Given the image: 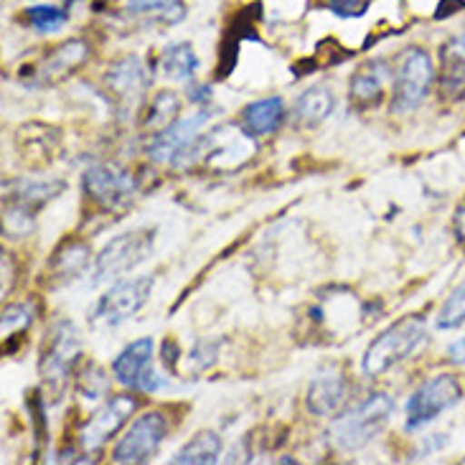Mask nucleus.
<instances>
[{
    "label": "nucleus",
    "instance_id": "f257e3e1",
    "mask_svg": "<svg viewBox=\"0 0 465 465\" xmlns=\"http://www.w3.org/2000/svg\"><path fill=\"white\" fill-rule=\"evenodd\" d=\"M394 415V400L387 391H371L359 404L339 415L328 428V440L339 453H359L381 430L390 425Z\"/></svg>",
    "mask_w": 465,
    "mask_h": 465
},
{
    "label": "nucleus",
    "instance_id": "f03ea898",
    "mask_svg": "<svg viewBox=\"0 0 465 465\" xmlns=\"http://www.w3.org/2000/svg\"><path fill=\"white\" fill-rule=\"evenodd\" d=\"M428 339V328L420 315H407L402 321L384 328L377 339L366 346L361 359V371L366 379H377L387 374L391 366L402 364L412 353L420 351V346Z\"/></svg>",
    "mask_w": 465,
    "mask_h": 465
},
{
    "label": "nucleus",
    "instance_id": "7ed1b4c3",
    "mask_svg": "<svg viewBox=\"0 0 465 465\" xmlns=\"http://www.w3.org/2000/svg\"><path fill=\"white\" fill-rule=\"evenodd\" d=\"M212 113L199 110L176 123L158 130L148 143V158L155 165H171V168H186L199 161V145L203 138V127L209 125Z\"/></svg>",
    "mask_w": 465,
    "mask_h": 465
},
{
    "label": "nucleus",
    "instance_id": "20e7f679",
    "mask_svg": "<svg viewBox=\"0 0 465 465\" xmlns=\"http://www.w3.org/2000/svg\"><path fill=\"white\" fill-rule=\"evenodd\" d=\"M82 356V333L72 321H56L49 331V339L44 343L38 374L46 384V391L59 400L64 387L69 384V374L74 371L76 361Z\"/></svg>",
    "mask_w": 465,
    "mask_h": 465
},
{
    "label": "nucleus",
    "instance_id": "39448f33",
    "mask_svg": "<svg viewBox=\"0 0 465 465\" xmlns=\"http://www.w3.org/2000/svg\"><path fill=\"white\" fill-rule=\"evenodd\" d=\"M432 82H435V66L428 51H402L391 72V113L407 114L417 110L428 100Z\"/></svg>",
    "mask_w": 465,
    "mask_h": 465
},
{
    "label": "nucleus",
    "instance_id": "423d86ee",
    "mask_svg": "<svg viewBox=\"0 0 465 465\" xmlns=\"http://www.w3.org/2000/svg\"><path fill=\"white\" fill-rule=\"evenodd\" d=\"M153 244H155V229H133L113 237L94 257V267H92L94 282L97 285L110 282L135 270L140 262L151 257Z\"/></svg>",
    "mask_w": 465,
    "mask_h": 465
},
{
    "label": "nucleus",
    "instance_id": "0eeeda50",
    "mask_svg": "<svg viewBox=\"0 0 465 465\" xmlns=\"http://www.w3.org/2000/svg\"><path fill=\"white\" fill-rule=\"evenodd\" d=\"M153 288H155V277L153 275H140L133 277V280L114 282L113 288L94 302L92 323L104 328L123 326L125 321L135 318L145 308V302L151 301Z\"/></svg>",
    "mask_w": 465,
    "mask_h": 465
},
{
    "label": "nucleus",
    "instance_id": "6e6552de",
    "mask_svg": "<svg viewBox=\"0 0 465 465\" xmlns=\"http://www.w3.org/2000/svg\"><path fill=\"white\" fill-rule=\"evenodd\" d=\"M463 397V387L453 374H438L420 384L407 400V430H422L442 412L453 410Z\"/></svg>",
    "mask_w": 465,
    "mask_h": 465
},
{
    "label": "nucleus",
    "instance_id": "1a4fd4ad",
    "mask_svg": "<svg viewBox=\"0 0 465 465\" xmlns=\"http://www.w3.org/2000/svg\"><path fill=\"white\" fill-rule=\"evenodd\" d=\"M165 435H168V417H165L161 410L143 412V415L125 430V435L114 442L113 463H148L153 455L158 453V448L163 445Z\"/></svg>",
    "mask_w": 465,
    "mask_h": 465
},
{
    "label": "nucleus",
    "instance_id": "9d476101",
    "mask_svg": "<svg viewBox=\"0 0 465 465\" xmlns=\"http://www.w3.org/2000/svg\"><path fill=\"white\" fill-rule=\"evenodd\" d=\"M153 351L155 343L151 336L130 341L113 361V377L117 379V384L143 394H155L158 390H163L168 379L153 369Z\"/></svg>",
    "mask_w": 465,
    "mask_h": 465
},
{
    "label": "nucleus",
    "instance_id": "9b49d317",
    "mask_svg": "<svg viewBox=\"0 0 465 465\" xmlns=\"http://www.w3.org/2000/svg\"><path fill=\"white\" fill-rule=\"evenodd\" d=\"M82 189L87 193L92 203H97L107 212H117L130 203L135 193V181L127 173L125 168L114 163L92 165L82 176Z\"/></svg>",
    "mask_w": 465,
    "mask_h": 465
},
{
    "label": "nucleus",
    "instance_id": "f8f14e48",
    "mask_svg": "<svg viewBox=\"0 0 465 465\" xmlns=\"http://www.w3.org/2000/svg\"><path fill=\"white\" fill-rule=\"evenodd\" d=\"M135 410H138V400L135 397L117 394L113 400H107L94 415H89L87 422L79 430V448L84 453L102 450L123 430V425L130 420V415Z\"/></svg>",
    "mask_w": 465,
    "mask_h": 465
},
{
    "label": "nucleus",
    "instance_id": "ddd939ff",
    "mask_svg": "<svg viewBox=\"0 0 465 465\" xmlns=\"http://www.w3.org/2000/svg\"><path fill=\"white\" fill-rule=\"evenodd\" d=\"M349 379L339 364L321 366L305 391V407L313 417H328L339 412L341 404L346 402Z\"/></svg>",
    "mask_w": 465,
    "mask_h": 465
},
{
    "label": "nucleus",
    "instance_id": "4468645a",
    "mask_svg": "<svg viewBox=\"0 0 465 465\" xmlns=\"http://www.w3.org/2000/svg\"><path fill=\"white\" fill-rule=\"evenodd\" d=\"M66 189L62 178H15L5 183V203L21 206L36 214L41 206L54 202Z\"/></svg>",
    "mask_w": 465,
    "mask_h": 465
},
{
    "label": "nucleus",
    "instance_id": "2eb2a0df",
    "mask_svg": "<svg viewBox=\"0 0 465 465\" xmlns=\"http://www.w3.org/2000/svg\"><path fill=\"white\" fill-rule=\"evenodd\" d=\"M104 82H107V87H110L114 97L123 102L140 100V94L151 84L148 72H145V64L140 62V56H125L120 62H114L107 69Z\"/></svg>",
    "mask_w": 465,
    "mask_h": 465
},
{
    "label": "nucleus",
    "instance_id": "dca6fc26",
    "mask_svg": "<svg viewBox=\"0 0 465 465\" xmlns=\"http://www.w3.org/2000/svg\"><path fill=\"white\" fill-rule=\"evenodd\" d=\"M285 117H288V107L282 97H264L242 110V127L250 138H264L277 133Z\"/></svg>",
    "mask_w": 465,
    "mask_h": 465
},
{
    "label": "nucleus",
    "instance_id": "f3484780",
    "mask_svg": "<svg viewBox=\"0 0 465 465\" xmlns=\"http://www.w3.org/2000/svg\"><path fill=\"white\" fill-rule=\"evenodd\" d=\"M89 56V46L84 41H66L62 44L59 49H54L46 56V62L38 66L36 72V82L34 84H56V82H62L66 76L74 72L76 66H82V64L87 62Z\"/></svg>",
    "mask_w": 465,
    "mask_h": 465
},
{
    "label": "nucleus",
    "instance_id": "a211bd4d",
    "mask_svg": "<svg viewBox=\"0 0 465 465\" xmlns=\"http://www.w3.org/2000/svg\"><path fill=\"white\" fill-rule=\"evenodd\" d=\"M440 94L450 102L465 100V34L450 38L442 49Z\"/></svg>",
    "mask_w": 465,
    "mask_h": 465
},
{
    "label": "nucleus",
    "instance_id": "6ab92c4d",
    "mask_svg": "<svg viewBox=\"0 0 465 465\" xmlns=\"http://www.w3.org/2000/svg\"><path fill=\"white\" fill-rule=\"evenodd\" d=\"M89 244L72 239V242H64L59 250L51 254L49 260V277L54 285H69L79 277L87 272L89 267Z\"/></svg>",
    "mask_w": 465,
    "mask_h": 465
},
{
    "label": "nucleus",
    "instance_id": "aec40b11",
    "mask_svg": "<svg viewBox=\"0 0 465 465\" xmlns=\"http://www.w3.org/2000/svg\"><path fill=\"white\" fill-rule=\"evenodd\" d=\"M333 94L326 87H311L302 92L301 97L292 104V123L302 130L318 127L326 123L331 113H333Z\"/></svg>",
    "mask_w": 465,
    "mask_h": 465
},
{
    "label": "nucleus",
    "instance_id": "412c9836",
    "mask_svg": "<svg viewBox=\"0 0 465 465\" xmlns=\"http://www.w3.org/2000/svg\"><path fill=\"white\" fill-rule=\"evenodd\" d=\"M390 64L384 59H371L351 76V100L356 102H377L384 92V84L390 82Z\"/></svg>",
    "mask_w": 465,
    "mask_h": 465
},
{
    "label": "nucleus",
    "instance_id": "4be33fe9",
    "mask_svg": "<svg viewBox=\"0 0 465 465\" xmlns=\"http://www.w3.org/2000/svg\"><path fill=\"white\" fill-rule=\"evenodd\" d=\"M222 438L216 435L214 430H202L191 438L176 455L173 463L176 465H212L219 460L222 455Z\"/></svg>",
    "mask_w": 465,
    "mask_h": 465
},
{
    "label": "nucleus",
    "instance_id": "5701e85b",
    "mask_svg": "<svg viewBox=\"0 0 465 465\" xmlns=\"http://www.w3.org/2000/svg\"><path fill=\"white\" fill-rule=\"evenodd\" d=\"M199 72V56L191 44L181 41V44H173L163 51L161 56V74L168 79V82H191Z\"/></svg>",
    "mask_w": 465,
    "mask_h": 465
},
{
    "label": "nucleus",
    "instance_id": "b1692460",
    "mask_svg": "<svg viewBox=\"0 0 465 465\" xmlns=\"http://www.w3.org/2000/svg\"><path fill=\"white\" fill-rule=\"evenodd\" d=\"M465 323V280L450 290V295L442 302L440 313L435 318L438 331H455Z\"/></svg>",
    "mask_w": 465,
    "mask_h": 465
},
{
    "label": "nucleus",
    "instance_id": "393cba45",
    "mask_svg": "<svg viewBox=\"0 0 465 465\" xmlns=\"http://www.w3.org/2000/svg\"><path fill=\"white\" fill-rule=\"evenodd\" d=\"M25 15L38 34H56L69 21V13L56 5H34V8H28Z\"/></svg>",
    "mask_w": 465,
    "mask_h": 465
},
{
    "label": "nucleus",
    "instance_id": "a878e982",
    "mask_svg": "<svg viewBox=\"0 0 465 465\" xmlns=\"http://www.w3.org/2000/svg\"><path fill=\"white\" fill-rule=\"evenodd\" d=\"M76 394L84 400V402H100L107 397V377L97 364H89L84 369V374L76 381Z\"/></svg>",
    "mask_w": 465,
    "mask_h": 465
},
{
    "label": "nucleus",
    "instance_id": "bb28decb",
    "mask_svg": "<svg viewBox=\"0 0 465 465\" xmlns=\"http://www.w3.org/2000/svg\"><path fill=\"white\" fill-rule=\"evenodd\" d=\"M34 323V308L28 302H11L3 308V326H0V333L3 339H13L18 331H25V328Z\"/></svg>",
    "mask_w": 465,
    "mask_h": 465
},
{
    "label": "nucleus",
    "instance_id": "cd10ccee",
    "mask_svg": "<svg viewBox=\"0 0 465 465\" xmlns=\"http://www.w3.org/2000/svg\"><path fill=\"white\" fill-rule=\"evenodd\" d=\"M181 110V102H178L176 92H161L151 104V114L145 120L148 127H161L163 130L165 125H171V120L176 117V113Z\"/></svg>",
    "mask_w": 465,
    "mask_h": 465
},
{
    "label": "nucleus",
    "instance_id": "c85d7f7f",
    "mask_svg": "<svg viewBox=\"0 0 465 465\" xmlns=\"http://www.w3.org/2000/svg\"><path fill=\"white\" fill-rule=\"evenodd\" d=\"M216 351H219V343H212V341H202V343H196V349L189 353V369L193 371H203V369H209V366L216 361Z\"/></svg>",
    "mask_w": 465,
    "mask_h": 465
},
{
    "label": "nucleus",
    "instance_id": "c756f323",
    "mask_svg": "<svg viewBox=\"0 0 465 465\" xmlns=\"http://www.w3.org/2000/svg\"><path fill=\"white\" fill-rule=\"evenodd\" d=\"M328 8L343 15V18H351V15H361L364 13L366 3L364 0H328Z\"/></svg>",
    "mask_w": 465,
    "mask_h": 465
},
{
    "label": "nucleus",
    "instance_id": "7c9ffc66",
    "mask_svg": "<svg viewBox=\"0 0 465 465\" xmlns=\"http://www.w3.org/2000/svg\"><path fill=\"white\" fill-rule=\"evenodd\" d=\"M173 0H125V8L130 13H158Z\"/></svg>",
    "mask_w": 465,
    "mask_h": 465
},
{
    "label": "nucleus",
    "instance_id": "2f4dec72",
    "mask_svg": "<svg viewBox=\"0 0 465 465\" xmlns=\"http://www.w3.org/2000/svg\"><path fill=\"white\" fill-rule=\"evenodd\" d=\"M445 356H448V364L465 366V336H460L458 341H453V343L448 346Z\"/></svg>",
    "mask_w": 465,
    "mask_h": 465
},
{
    "label": "nucleus",
    "instance_id": "473e14b6",
    "mask_svg": "<svg viewBox=\"0 0 465 465\" xmlns=\"http://www.w3.org/2000/svg\"><path fill=\"white\" fill-rule=\"evenodd\" d=\"M13 280V257L8 252H3V295H8Z\"/></svg>",
    "mask_w": 465,
    "mask_h": 465
},
{
    "label": "nucleus",
    "instance_id": "72a5a7b5",
    "mask_svg": "<svg viewBox=\"0 0 465 465\" xmlns=\"http://www.w3.org/2000/svg\"><path fill=\"white\" fill-rule=\"evenodd\" d=\"M163 361H165V366L176 369V364H178V343L176 341H165L163 343Z\"/></svg>",
    "mask_w": 465,
    "mask_h": 465
},
{
    "label": "nucleus",
    "instance_id": "f704fd0d",
    "mask_svg": "<svg viewBox=\"0 0 465 465\" xmlns=\"http://www.w3.org/2000/svg\"><path fill=\"white\" fill-rule=\"evenodd\" d=\"M453 227H455V234H458V239H460V242L465 244V203H460V209L455 212Z\"/></svg>",
    "mask_w": 465,
    "mask_h": 465
},
{
    "label": "nucleus",
    "instance_id": "c9c22d12",
    "mask_svg": "<svg viewBox=\"0 0 465 465\" xmlns=\"http://www.w3.org/2000/svg\"><path fill=\"white\" fill-rule=\"evenodd\" d=\"M189 97H191V102L202 104V102L212 100V89L206 87V84H196V87H193V94L189 92Z\"/></svg>",
    "mask_w": 465,
    "mask_h": 465
}]
</instances>
